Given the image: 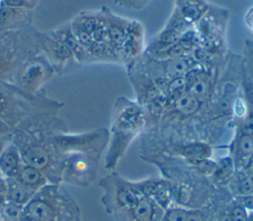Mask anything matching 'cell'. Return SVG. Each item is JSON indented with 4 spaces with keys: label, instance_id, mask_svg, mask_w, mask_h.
Here are the masks:
<instances>
[{
    "label": "cell",
    "instance_id": "1",
    "mask_svg": "<svg viewBox=\"0 0 253 221\" xmlns=\"http://www.w3.org/2000/svg\"><path fill=\"white\" fill-rule=\"evenodd\" d=\"M65 130L67 126L57 112H42L14 128L11 141L25 164L41 171L48 183L61 184V161L54 152L51 138Z\"/></svg>",
    "mask_w": 253,
    "mask_h": 221
},
{
    "label": "cell",
    "instance_id": "26",
    "mask_svg": "<svg viewBox=\"0 0 253 221\" xmlns=\"http://www.w3.org/2000/svg\"><path fill=\"white\" fill-rule=\"evenodd\" d=\"M248 211L236 200L228 211V215L231 221H247Z\"/></svg>",
    "mask_w": 253,
    "mask_h": 221
},
{
    "label": "cell",
    "instance_id": "11",
    "mask_svg": "<svg viewBox=\"0 0 253 221\" xmlns=\"http://www.w3.org/2000/svg\"><path fill=\"white\" fill-rule=\"evenodd\" d=\"M42 51L53 67L56 74H63L77 62L71 48L52 35L42 34Z\"/></svg>",
    "mask_w": 253,
    "mask_h": 221
},
{
    "label": "cell",
    "instance_id": "37",
    "mask_svg": "<svg viewBox=\"0 0 253 221\" xmlns=\"http://www.w3.org/2000/svg\"><path fill=\"white\" fill-rule=\"evenodd\" d=\"M1 176H2V174H1V172H0V177H1Z\"/></svg>",
    "mask_w": 253,
    "mask_h": 221
},
{
    "label": "cell",
    "instance_id": "2",
    "mask_svg": "<svg viewBox=\"0 0 253 221\" xmlns=\"http://www.w3.org/2000/svg\"><path fill=\"white\" fill-rule=\"evenodd\" d=\"M146 112L137 102L126 97L117 99L111 119L105 168L114 170L128 147L146 125Z\"/></svg>",
    "mask_w": 253,
    "mask_h": 221
},
{
    "label": "cell",
    "instance_id": "9",
    "mask_svg": "<svg viewBox=\"0 0 253 221\" xmlns=\"http://www.w3.org/2000/svg\"><path fill=\"white\" fill-rule=\"evenodd\" d=\"M55 71L45 55L41 51L29 57L18 69L14 85L29 94H40L43 86L55 75Z\"/></svg>",
    "mask_w": 253,
    "mask_h": 221
},
{
    "label": "cell",
    "instance_id": "38",
    "mask_svg": "<svg viewBox=\"0 0 253 221\" xmlns=\"http://www.w3.org/2000/svg\"><path fill=\"white\" fill-rule=\"evenodd\" d=\"M0 221H4V220H3V219H0Z\"/></svg>",
    "mask_w": 253,
    "mask_h": 221
},
{
    "label": "cell",
    "instance_id": "4",
    "mask_svg": "<svg viewBox=\"0 0 253 221\" xmlns=\"http://www.w3.org/2000/svg\"><path fill=\"white\" fill-rule=\"evenodd\" d=\"M63 104L50 99L43 92L29 94L16 85L0 82V120L13 131L28 118L42 112H58Z\"/></svg>",
    "mask_w": 253,
    "mask_h": 221
},
{
    "label": "cell",
    "instance_id": "8",
    "mask_svg": "<svg viewBox=\"0 0 253 221\" xmlns=\"http://www.w3.org/2000/svg\"><path fill=\"white\" fill-rule=\"evenodd\" d=\"M102 155L76 152L65 156L61 163V184L85 187L94 182Z\"/></svg>",
    "mask_w": 253,
    "mask_h": 221
},
{
    "label": "cell",
    "instance_id": "33",
    "mask_svg": "<svg viewBox=\"0 0 253 221\" xmlns=\"http://www.w3.org/2000/svg\"><path fill=\"white\" fill-rule=\"evenodd\" d=\"M27 1L30 3V5H31L33 8H35L36 5L39 3L40 0H27Z\"/></svg>",
    "mask_w": 253,
    "mask_h": 221
},
{
    "label": "cell",
    "instance_id": "14",
    "mask_svg": "<svg viewBox=\"0 0 253 221\" xmlns=\"http://www.w3.org/2000/svg\"><path fill=\"white\" fill-rule=\"evenodd\" d=\"M33 10L8 6L0 1V31L9 32L32 26Z\"/></svg>",
    "mask_w": 253,
    "mask_h": 221
},
{
    "label": "cell",
    "instance_id": "39",
    "mask_svg": "<svg viewBox=\"0 0 253 221\" xmlns=\"http://www.w3.org/2000/svg\"><path fill=\"white\" fill-rule=\"evenodd\" d=\"M159 221H161V220H159Z\"/></svg>",
    "mask_w": 253,
    "mask_h": 221
},
{
    "label": "cell",
    "instance_id": "29",
    "mask_svg": "<svg viewBox=\"0 0 253 221\" xmlns=\"http://www.w3.org/2000/svg\"><path fill=\"white\" fill-rule=\"evenodd\" d=\"M185 221H207L205 214L198 209H189Z\"/></svg>",
    "mask_w": 253,
    "mask_h": 221
},
{
    "label": "cell",
    "instance_id": "28",
    "mask_svg": "<svg viewBox=\"0 0 253 221\" xmlns=\"http://www.w3.org/2000/svg\"><path fill=\"white\" fill-rule=\"evenodd\" d=\"M243 23L248 32L253 36V6L245 11L243 15Z\"/></svg>",
    "mask_w": 253,
    "mask_h": 221
},
{
    "label": "cell",
    "instance_id": "12",
    "mask_svg": "<svg viewBox=\"0 0 253 221\" xmlns=\"http://www.w3.org/2000/svg\"><path fill=\"white\" fill-rule=\"evenodd\" d=\"M145 32L137 20H129L120 51V62L126 68L133 64L145 51Z\"/></svg>",
    "mask_w": 253,
    "mask_h": 221
},
{
    "label": "cell",
    "instance_id": "19",
    "mask_svg": "<svg viewBox=\"0 0 253 221\" xmlns=\"http://www.w3.org/2000/svg\"><path fill=\"white\" fill-rule=\"evenodd\" d=\"M14 179L35 191H38L42 186L48 184L47 179L41 171L25 163L23 164L18 175Z\"/></svg>",
    "mask_w": 253,
    "mask_h": 221
},
{
    "label": "cell",
    "instance_id": "24",
    "mask_svg": "<svg viewBox=\"0 0 253 221\" xmlns=\"http://www.w3.org/2000/svg\"><path fill=\"white\" fill-rule=\"evenodd\" d=\"M190 208L185 206H171L164 210L161 221H185Z\"/></svg>",
    "mask_w": 253,
    "mask_h": 221
},
{
    "label": "cell",
    "instance_id": "3",
    "mask_svg": "<svg viewBox=\"0 0 253 221\" xmlns=\"http://www.w3.org/2000/svg\"><path fill=\"white\" fill-rule=\"evenodd\" d=\"M20 221H81V213L62 184L48 183L23 207Z\"/></svg>",
    "mask_w": 253,
    "mask_h": 221
},
{
    "label": "cell",
    "instance_id": "34",
    "mask_svg": "<svg viewBox=\"0 0 253 221\" xmlns=\"http://www.w3.org/2000/svg\"><path fill=\"white\" fill-rule=\"evenodd\" d=\"M247 221H253V211H251V212L248 213V219H247Z\"/></svg>",
    "mask_w": 253,
    "mask_h": 221
},
{
    "label": "cell",
    "instance_id": "18",
    "mask_svg": "<svg viewBox=\"0 0 253 221\" xmlns=\"http://www.w3.org/2000/svg\"><path fill=\"white\" fill-rule=\"evenodd\" d=\"M24 162L15 144L10 141L0 154V172L6 179H14Z\"/></svg>",
    "mask_w": 253,
    "mask_h": 221
},
{
    "label": "cell",
    "instance_id": "30",
    "mask_svg": "<svg viewBox=\"0 0 253 221\" xmlns=\"http://www.w3.org/2000/svg\"><path fill=\"white\" fill-rule=\"evenodd\" d=\"M7 192V180L3 176L0 177V194H5Z\"/></svg>",
    "mask_w": 253,
    "mask_h": 221
},
{
    "label": "cell",
    "instance_id": "22",
    "mask_svg": "<svg viewBox=\"0 0 253 221\" xmlns=\"http://www.w3.org/2000/svg\"><path fill=\"white\" fill-rule=\"evenodd\" d=\"M234 182V189L238 195H246L253 193V182L251 176L246 171L241 170L237 173Z\"/></svg>",
    "mask_w": 253,
    "mask_h": 221
},
{
    "label": "cell",
    "instance_id": "17",
    "mask_svg": "<svg viewBox=\"0 0 253 221\" xmlns=\"http://www.w3.org/2000/svg\"><path fill=\"white\" fill-rule=\"evenodd\" d=\"M208 0H174L173 9L192 25H195L211 7Z\"/></svg>",
    "mask_w": 253,
    "mask_h": 221
},
{
    "label": "cell",
    "instance_id": "35",
    "mask_svg": "<svg viewBox=\"0 0 253 221\" xmlns=\"http://www.w3.org/2000/svg\"><path fill=\"white\" fill-rule=\"evenodd\" d=\"M247 171V173L250 175V176H253V167H251V168H249L248 170H246Z\"/></svg>",
    "mask_w": 253,
    "mask_h": 221
},
{
    "label": "cell",
    "instance_id": "23",
    "mask_svg": "<svg viewBox=\"0 0 253 221\" xmlns=\"http://www.w3.org/2000/svg\"><path fill=\"white\" fill-rule=\"evenodd\" d=\"M234 167L235 166L231 158H224L216 163L212 176L217 182H226L231 177Z\"/></svg>",
    "mask_w": 253,
    "mask_h": 221
},
{
    "label": "cell",
    "instance_id": "36",
    "mask_svg": "<svg viewBox=\"0 0 253 221\" xmlns=\"http://www.w3.org/2000/svg\"><path fill=\"white\" fill-rule=\"evenodd\" d=\"M251 179H252V182H253V176H251Z\"/></svg>",
    "mask_w": 253,
    "mask_h": 221
},
{
    "label": "cell",
    "instance_id": "32",
    "mask_svg": "<svg viewBox=\"0 0 253 221\" xmlns=\"http://www.w3.org/2000/svg\"><path fill=\"white\" fill-rule=\"evenodd\" d=\"M219 221H231L230 218H229V215H228V212H225L224 214H222L219 218Z\"/></svg>",
    "mask_w": 253,
    "mask_h": 221
},
{
    "label": "cell",
    "instance_id": "25",
    "mask_svg": "<svg viewBox=\"0 0 253 221\" xmlns=\"http://www.w3.org/2000/svg\"><path fill=\"white\" fill-rule=\"evenodd\" d=\"M113 2L124 9L131 11H139L144 9L151 0H113Z\"/></svg>",
    "mask_w": 253,
    "mask_h": 221
},
{
    "label": "cell",
    "instance_id": "7",
    "mask_svg": "<svg viewBox=\"0 0 253 221\" xmlns=\"http://www.w3.org/2000/svg\"><path fill=\"white\" fill-rule=\"evenodd\" d=\"M103 190L101 201L109 213L127 211L132 208L143 195L133 183L126 182L117 174H112L99 183Z\"/></svg>",
    "mask_w": 253,
    "mask_h": 221
},
{
    "label": "cell",
    "instance_id": "31",
    "mask_svg": "<svg viewBox=\"0 0 253 221\" xmlns=\"http://www.w3.org/2000/svg\"><path fill=\"white\" fill-rule=\"evenodd\" d=\"M251 167H253V152L251 153V155L249 156V158H248V161H247V164H246V167H245V171L246 170H248L249 168H251Z\"/></svg>",
    "mask_w": 253,
    "mask_h": 221
},
{
    "label": "cell",
    "instance_id": "13",
    "mask_svg": "<svg viewBox=\"0 0 253 221\" xmlns=\"http://www.w3.org/2000/svg\"><path fill=\"white\" fill-rule=\"evenodd\" d=\"M241 56V94L247 105L248 113L253 114V40L246 39Z\"/></svg>",
    "mask_w": 253,
    "mask_h": 221
},
{
    "label": "cell",
    "instance_id": "20",
    "mask_svg": "<svg viewBox=\"0 0 253 221\" xmlns=\"http://www.w3.org/2000/svg\"><path fill=\"white\" fill-rule=\"evenodd\" d=\"M7 180V200L16 203L20 206H25L35 195L37 191L29 188L28 186L22 184L16 179H6Z\"/></svg>",
    "mask_w": 253,
    "mask_h": 221
},
{
    "label": "cell",
    "instance_id": "27",
    "mask_svg": "<svg viewBox=\"0 0 253 221\" xmlns=\"http://www.w3.org/2000/svg\"><path fill=\"white\" fill-rule=\"evenodd\" d=\"M238 203H240L248 212L253 211V193L246 195H238L235 199Z\"/></svg>",
    "mask_w": 253,
    "mask_h": 221
},
{
    "label": "cell",
    "instance_id": "16",
    "mask_svg": "<svg viewBox=\"0 0 253 221\" xmlns=\"http://www.w3.org/2000/svg\"><path fill=\"white\" fill-rule=\"evenodd\" d=\"M232 161L237 169L244 170L249 156L253 152V135L236 130L231 144Z\"/></svg>",
    "mask_w": 253,
    "mask_h": 221
},
{
    "label": "cell",
    "instance_id": "6",
    "mask_svg": "<svg viewBox=\"0 0 253 221\" xmlns=\"http://www.w3.org/2000/svg\"><path fill=\"white\" fill-rule=\"evenodd\" d=\"M229 11L212 4L210 10L194 25L199 47L208 55L223 58L228 53L226 31Z\"/></svg>",
    "mask_w": 253,
    "mask_h": 221
},
{
    "label": "cell",
    "instance_id": "15",
    "mask_svg": "<svg viewBox=\"0 0 253 221\" xmlns=\"http://www.w3.org/2000/svg\"><path fill=\"white\" fill-rule=\"evenodd\" d=\"M126 213L131 221H159L162 219L163 210L151 198L142 195Z\"/></svg>",
    "mask_w": 253,
    "mask_h": 221
},
{
    "label": "cell",
    "instance_id": "10",
    "mask_svg": "<svg viewBox=\"0 0 253 221\" xmlns=\"http://www.w3.org/2000/svg\"><path fill=\"white\" fill-rule=\"evenodd\" d=\"M193 27L194 25L189 23L173 9L164 27L152 37L151 41L146 45L144 52L149 55H155L167 49L176 43Z\"/></svg>",
    "mask_w": 253,
    "mask_h": 221
},
{
    "label": "cell",
    "instance_id": "5",
    "mask_svg": "<svg viewBox=\"0 0 253 221\" xmlns=\"http://www.w3.org/2000/svg\"><path fill=\"white\" fill-rule=\"evenodd\" d=\"M42 51V33L32 26L9 31L0 38V82L14 84L18 69Z\"/></svg>",
    "mask_w": 253,
    "mask_h": 221
},
{
    "label": "cell",
    "instance_id": "21",
    "mask_svg": "<svg viewBox=\"0 0 253 221\" xmlns=\"http://www.w3.org/2000/svg\"><path fill=\"white\" fill-rule=\"evenodd\" d=\"M178 152L186 160L196 165L203 160L209 159L211 154V149L204 142H189L181 145L178 148Z\"/></svg>",
    "mask_w": 253,
    "mask_h": 221
}]
</instances>
